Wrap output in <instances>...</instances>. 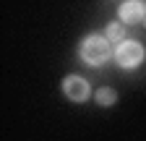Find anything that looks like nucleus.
<instances>
[{"label":"nucleus","mask_w":146,"mask_h":141,"mask_svg":"<svg viewBox=\"0 0 146 141\" xmlns=\"http://www.w3.org/2000/svg\"><path fill=\"white\" fill-rule=\"evenodd\" d=\"M94 99H97V104L107 107V104H115V102H117V94H115L112 89H107V86H104V89H99V92L94 94Z\"/></svg>","instance_id":"nucleus-6"},{"label":"nucleus","mask_w":146,"mask_h":141,"mask_svg":"<svg viewBox=\"0 0 146 141\" xmlns=\"http://www.w3.org/2000/svg\"><path fill=\"white\" fill-rule=\"evenodd\" d=\"M63 94H65L70 102H86L89 94H91V86H89V81L81 78V76H68V78L63 81Z\"/></svg>","instance_id":"nucleus-3"},{"label":"nucleus","mask_w":146,"mask_h":141,"mask_svg":"<svg viewBox=\"0 0 146 141\" xmlns=\"http://www.w3.org/2000/svg\"><path fill=\"white\" fill-rule=\"evenodd\" d=\"M104 37H107L110 42H117V45H123V42H125V24H120V21L107 24V29H104Z\"/></svg>","instance_id":"nucleus-5"},{"label":"nucleus","mask_w":146,"mask_h":141,"mask_svg":"<svg viewBox=\"0 0 146 141\" xmlns=\"http://www.w3.org/2000/svg\"><path fill=\"white\" fill-rule=\"evenodd\" d=\"M117 19L120 24H138L146 19V5L141 0H125L117 5Z\"/></svg>","instance_id":"nucleus-4"},{"label":"nucleus","mask_w":146,"mask_h":141,"mask_svg":"<svg viewBox=\"0 0 146 141\" xmlns=\"http://www.w3.org/2000/svg\"><path fill=\"white\" fill-rule=\"evenodd\" d=\"M78 52H81V60L86 65H94V68L104 65L110 58L115 55L112 47H110V39L102 37V34H89V37L78 45Z\"/></svg>","instance_id":"nucleus-1"},{"label":"nucleus","mask_w":146,"mask_h":141,"mask_svg":"<svg viewBox=\"0 0 146 141\" xmlns=\"http://www.w3.org/2000/svg\"><path fill=\"white\" fill-rule=\"evenodd\" d=\"M143 55H146V52H143V45L141 42H136V39H125L123 45H117L115 47V63L120 65V68H128V70H131V68H138L141 63H143Z\"/></svg>","instance_id":"nucleus-2"}]
</instances>
